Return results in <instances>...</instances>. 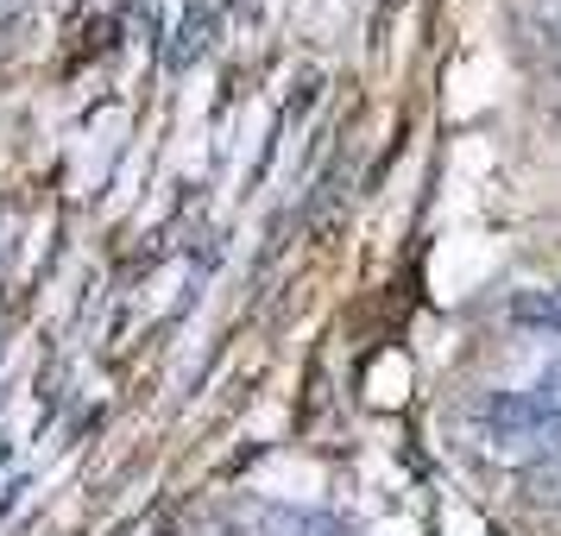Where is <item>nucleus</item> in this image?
<instances>
[{
  "instance_id": "nucleus-4",
  "label": "nucleus",
  "mask_w": 561,
  "mask_h": 536,
  "mask_svg": "<svg viewBox=\"0 0 561 536\" xmlns=\"http://www.w3.org/2000/svg\"><path fill=\"white\" fill-rule=\"evenodd\" d=\"M26 13H32V0H0V38H7V32L20 26Z\"/></svg>"
},
{
  "instance_id": "nucleus-1",
  "label": "nucleus",
  "mask_w": 561,
  "mask_h": 536,
  "mask_svg": "<svg viewBox=\"0 0 561 536\" xmlns=\"http://www.w3.org/2000/svg\"><path fill=\"white\" fill-rule=\"evenodd\" d=\"M228 517H233V536H297V517H304V511H284V505L253 499V505L228 511Z\"/></svg>"
},
{
  "instance_id": "nucleus-3",
  "label": "nucleus",
  "mask_w": 561,
  "mask_h": 536,
  "mask_svg": "<svg viewBox=\"0 0 561 536\" xmlns=\"http://www.w3.org/2000/svg\"><path fill=\"white\" fill-rule=\"evenodd\" d=\"M297 536H354V524H341L334 511H304L297 517Z\"/></svg>"
},
{
  "instance_id": "nucleus-2",
  "label": "nucleus",
  "mask_w": 561,
  "mask_h": 536,
  "mask_svg": "<svg viewBox=\"0 0 561 536\" xmlns=\"http://www.w3.org/2000/svg\"><path fill=\"white\" fill-rule=\"evenodd\" d=\"M178 536H233V517L228 511H190L178 524Z\"/></svg>"
}]
</instances>
